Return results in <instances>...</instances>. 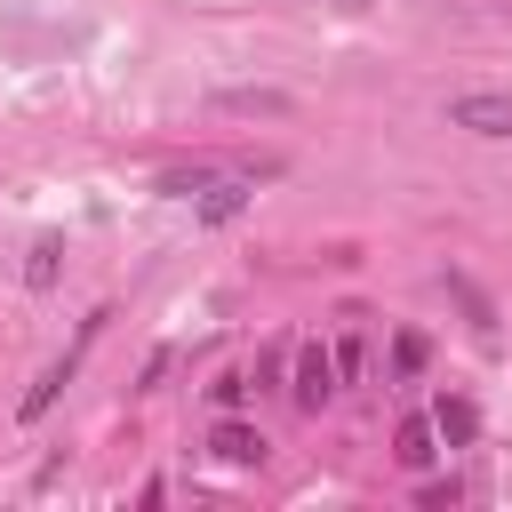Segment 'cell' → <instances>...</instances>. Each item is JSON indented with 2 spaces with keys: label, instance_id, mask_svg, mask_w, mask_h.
<instances>
[{
  "label": "cell",
  "instance_id": "obj_6",
  "mask_svg": "<svg viewBox=\"0 0 512 512\" xmlns=\"http://www.w3.org/2000/svg\"><path fill=\"white\" fill-rule=\"evenodd\" d=\"M208 448H216V464H264V432H256V424H240L232 408L216 416V432H208Z\"/></svg>",
  "mask_w": 512,
  "mask_h": 512
},
{
  "label": "cell",
  "instance_id": "obj_5",
  "mask_svg": "<svg viewBox=\"0 0 512 512\" xmlns=\"http://www.w3.org/2000/svg\"><path fill=\"white\" fill-rule=\"evenodd\" d=\"M424 416H432V432H440V448H472V440H480V408H472L464 392H440V400H432Z\"/></svg>",
  "mask_w": 512,
  "mask_h": 512
},
{
  "label": "cell",
  "instance_id": "obj_10",
  "mask_svg": "<svg viewBox=\"0 0 512 512\" xmlns=\"http://www.w3.org/2000/svg\"><path fill=\"white\" fill-rule=\"evenodd\" d=\"M424 360H432V336H424V328H400V336H392V376H400V384H416V376H424Z\"/></svg>",
  "mask_w": 512,
  "mask_h": 512
},
{
  "label": "cell",
  "instance_id": "obj_3",
  "mask_svg": "<svg viewBox=\"0 0 512 512\" xmlns=\"http://www.w3.org/2000/svg\"><path fill=\"white\" fill-rule=\"evenodd\" d=\"M448 128L512 136V96H504V88H464V96H448Z\"/></svg>",
  "mask_w": 512,
  "mask_h": 512
},
{
  "label": "cell",
  "instance_id": "obj_7",
  "mask_svg": "<svg viewBox=\"0 0 512 512\" xmlns=\"http://www.w3.org/2000/svg\"><path fill=\"white\" fill-rule=\"evenodd\" d=\"M392 456H400L408 472H424V464L440 456V432H432V416H400V432H392Z\"/></svg>",
  "mask_w": 512,
  "mask_h": 512
},
{
  "label": "cell",
  "instance_id": "obj_2",
  "mask_svg": "<svg viewBox=\"0 0 512 512\" xmlns=\"http://www.w3.org/2000/svg\"><path fill=\"white\" fill-rule=\"evenodd\" d=\"M288 400H296L304 416H320V408L336 400V352H328L320 336H304V344H296V384H288Z\"/></svg>",
  "mask_w": 512,
  "mask_h": 512
},
{
  "label": "cell",
  "instance_id": "obj_12",
  "mask_svg": "<svg viewBox=\"0 0 512 512\" xmlns=\"http://www.w3.org/2000/svg\"><path fill=\"white\" fill-rule=\"evenodd\" d=\"M208 400H216V408H240V400H248V376H216Z\"/></svg>",
  "mask_w": 512,
  "mask_h": 512
},
{
  "label": "cell",
  "instance_id": "obj_11",
  "mask_svg": "<svg viewBox=\"0 0 512 512\" xmlns=\"http://www.w3.org/2000/svg\"><path fill=\"white\" fill-rule=\"evenodd\" d=\"M336 376H368V344H360V336L336 344Z\"/></svg>",
  "mask_w": 512,
  "mask_h": 512
},
{
  "label": "cell",
  "instance_id": "obj_14",
  "mask_svg": "<svg viewBox=\"0 0 512 512\" xmlns=\"http://www.w3.org/2000/svg\"><path fill=\"white\" fill-rule=\"evenodd\" d=\"M328 8H368V0H328Z\"/></svg>",
  "mask_w": 512,
  "mask_h": 512
},
{
  "label": "cell",
  "instance_id": "obj_13",
  "mask_svg": "<svg viewBox=\"0 0 512 512\" xmlns=\"http://www.w3.org/2000/svg\"><path fill=\"white\" fill-rule=\"evenodd\" d=\"M456 496H464V488H456V480H424V504H432V512H448V504H456Z\"/></svg>",
  "mask_w": 512,
  "mask_h": 512
},
{
  "label": "cell",
  "instance_id": "obj_9",
  "mask_svg": "<svg viewBox=\"0 0 512 512\" xmlns=\"http://www.w3.org/2000/svg\"><path fill=\"white\" fill-rule=\"evenodd\" d=\"M56 272H64V240L40 232V240L24 248V288H56Z\"/></svg>",
  "mask_w": 512,
  "mask_h": 512
},
{
  "label": "cell",
  "instance_id": "obj_1",
  "mask_svg": "<svg viewBox=\"0 0 512 512\" xmlns=\"http://www.w3.org/2000/svg\"><path fill=\"white\" fill-rule=\"evenodd\" d=\"M104 320H112V312H104V304H96V312H88V320H80V328H72V344H64V352H56V360H48V368H40V376H32V392H24V400H16V424H40V416H48V408H56V400H64V384H72V376H80V360H88V344H96V336H104Z\"/></svg>",
  "mask_w": 512,
  "mask_h": 512
},
{
  "label": "cell",
  "instance_id": "obj_4",
  "mask_svg": "<svg viewBox=\"0 0 512 512\" xmlns=\"http://www.w3.org/2000/svg\"><path fill=\"white\" fill-rule=\"evenodd\" d=\"M224 168H256V160H176V168H160V192H168V200H200ZM264 168H272V160H264Z\"/></svg>",
  "mask_w": 512,
  "mask_h": 512
},
{
  "label": "cell",
  "instance_id": "obj_8",
  "mask_svg": "<svg viewBox=\"0 0 512 512\" xmlns=\"http://www.w3.org/2000/svg\"><path fill=\"white\" fill-rule=\"evenodd\" d=\"M216 112H240V120H280V112H288V96H280V88H224V96H216Z\"/></svg>",
  "mask_w": 512,
  "mask_h": 512
}]
</instances>
